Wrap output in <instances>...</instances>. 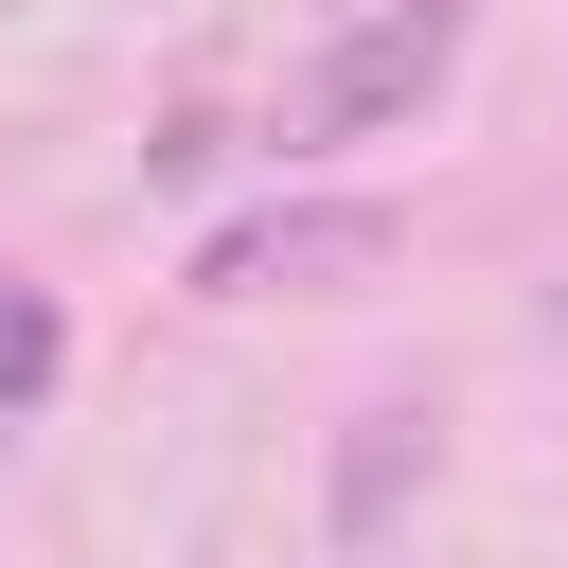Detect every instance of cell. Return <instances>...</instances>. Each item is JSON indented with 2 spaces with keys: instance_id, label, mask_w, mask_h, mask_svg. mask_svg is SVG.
<instances>
[{
  "instance_id": "cell-4",
  "label": "cell",
  "mask_w": 568,
  "mask_h": 568,
  "mask_svg": "<svg viewBox=\"0 0 568 568\" xmlns=\"http://www.w3.org/2000/svg\"><path fill=\"white\" fill-rule=\"evenodd\" d=\"M53 373H71V320H53L36 284H0V444L53 408Z\"/></svg>"
},
{
  "instance_id": "cell-2",
  "label": "cell",
  "mask_w": 568,
  "mask_h": 568,
  "mask_svg": "<svg viewBox=\"0 0 568 568\" xmlns=\"http://www.w3.org/2000/svg\"><path fill=\"white\" fill-rule=\"evenodd\" d=\"M390 248H408L390 195H284V213H231V231L195 248V284H213V302H266V284H373Z\"/></svg>"
},
{
  "instance_id": "cell-1",
  "label": "cell",
  "mask_w": 568,
  "mask_h": 568,
  "mask_svg": "<svg viewBox=\"0 0 568 568\" xmlns=\"http://www.w3.org/2000/svg\"><path fill=\"white\" fill-rule=\"evenodd\" d=\"M462 36H479V0H355L320 53H302V89H284V160H337V142H390L444 71H462Z\"/></svg>"
},
{
  "instance_id": "cell-3",
  "label": "cell",
  "mask_w": 568,
  "mask_h": 568,
  "mask_svg": "<svg viewBox=\"0 0 568 568\" xmlns=\"http://www.w3.org/2000/svg\"><path fill=\"white\" fill-rule=\"evenodd\" d=\"M426 462H444V408H426V390H373V408L337 426V497H320L337 568H373V550H390V515L426 497Z\"/></svg>"
},
{
  "instance_id": "cell-5",
  "label": "cell",
  "mask_w": 568,
  "mask_h": 568,
  "mask_svg": "<svg viewBox=\"0 0 568 568\" xmlns=\"http://www.w3.org/2000/svg\"><path fill=\"white\" fill-rule=\"evenodd\" d=\"M550 337H568V266H550Z\"/></svg>"
}]
</instances>
